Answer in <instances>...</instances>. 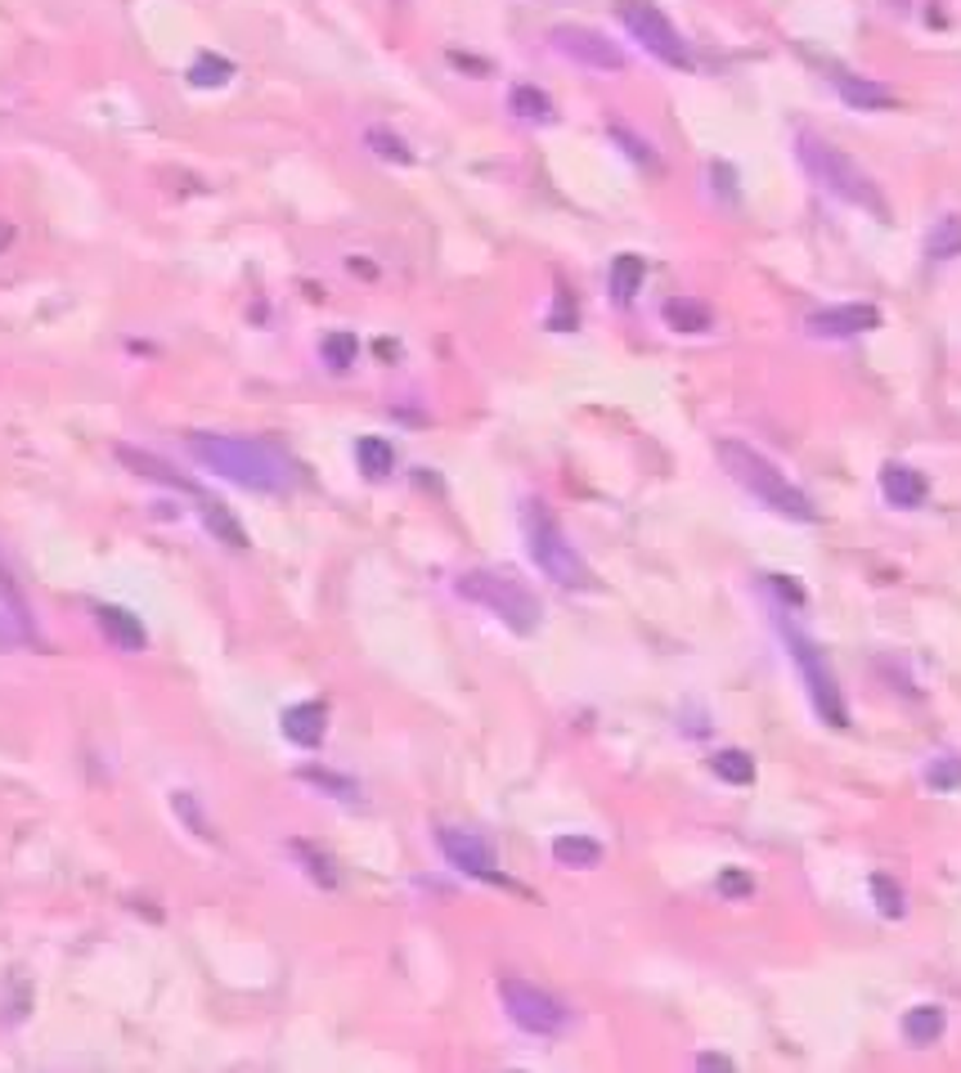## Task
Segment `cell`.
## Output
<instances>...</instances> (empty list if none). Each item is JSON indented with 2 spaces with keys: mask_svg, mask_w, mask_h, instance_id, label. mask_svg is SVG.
I'll use <instances>...</instances> for the list:
<instances>
[{
  "mask_svg": "<svg viewBox=\"0 0 961 1073\" xmlns=\"http://www.w3.org/2000/svg\"><path fill=\"white\" fill-rule=\"evenodd\" d=\"M611 140H616V144H624V153L634 157V162H643V166H656V153H652V144H643L638 136H629L624 126H611Z\"/></svg>",
  "mask_w": 961,
  "mask_h": 1073,
  "instance_id": "35",
  "label": "cell"
},
{
  "mask_svg": "<svg viewBox=\"0 0 961 1073\" xmlns=\"http://www.w3.org/2000/svg\"><path fill=\"white\" fill-rule=\"evenodd\" d=\"M719 463H723V472L733 477L742 490H750L764 508H773L777 517H791V521H818V508H813V498L795 485L782 467L773 463V458H764L755 445H746V441H719Z\"/></svg>",
  "mask_w": 961,
  "mask_h": 1073,
  "instance_id": "2",
  "label": "cell"
},
{
  "mask_svg": "<svg viewBox=\"0 0 961 1073\" xmlns=\"http://www.w3.org/2000/svg\"><path fill=\"white\" fill-rule=\"evenodd\" d=\"M296 778H302V782H311V786H319V791H328V795H333V799H359V786L351 782V778H338V773H328V768H302V773H296Z\"/></svg>",
  "mask_w": 961,
  "mask_h": 1073,
  "instance_id": "31",
  "label": "cell"
},
{
  "mask_svg": "<svg viewBox=\"0 0 961 1073\" xmlns=\"http://www.w3.org/2000/svg\"><path fill=\"white\" fill-rule=\"evenodd\" d=\"M500 1001H504V1011H508V1020L521 1028V1033H535V1037H557V1033H567L571 1028V1011H567V1001H557L553 993H544V988H535V984H526V980H500Z\"/></svg>",
  "mask_w": 961,
  "mask_h": 1073,
  "instance_id": "8",
  "label": "cell"
},
{
  "mask_svg": "<svg viewBox=\"0 0 961 1073\" xmlns=\"http://www.w3.org/2000/svg\"><path fill=\"white\" fill-rule=\"evenodd\" d=\"M319 351H324V364L342 374V368H351L355 355H359V338H355V332H346V328H342V332H328Z\"/></svg>",
  "mask_w": 961,
  "mask_h": 1073,
  "instance_id": "29",
  "label": "cell"
},
{
  "mask_svg": "<svg viewBox=\"0 0 961 1073\" xmlns=\"http://www.w3.org/2000/svg\"><path fill=\"white\" fill-rule=\"evenodd\" d=\"M454 589H458V597H468V602H477V607H485L490 616H500L513 633H535L540 629V616H544L540 597L508 571H468V576H458Z\"/></svg>",
  "mask_w": 961,
  "mask_h": 1073,
  "instance_id": "5",
  "label": "cell"
},
{
  "mask_svg": "<svg viewBox=\"0 0 961 1073\" xmlns=\"http://www.w3.org/2000/svg\"><path fill=\"white\" fill-rule=\"evenodd\" d=\"M189 454L207 467V472L235 481L243 490L256 494H283L296 481V467L283 450H275L270 441H248V435H212L198 431L189 435Z\"/></svg>",
  "mask_w": 961,
  "mask_h": 1073,
  "instance_id": "1",
  "label": "cell"
},
{
  "mask_svg": "<svg viewBox=\"0 0 961 1073\" xmlns=\"http://www.w3.org/2000/svg\"><path fill=\"white\" fill-rule=\"evenodd\" d=\"M292 854L306 862V871H311V876H315L324 889H333V885H338V871H333V862H328L319 849H311L306 841H292Z\"/></svg>",
  "mask_w": 961,
  "mask_h": 1073,
  "instance_id": "33",
  "label": "cell"
},
{
  "mask_svg": "<svg viewBox=\"0 0 961 1073\" xmlns=\"http://www.w3.org/2000/svg\"><path fill=\"white\" fill-rule=\"evenodd\" d=\"M925 786L931 791H957L961 786V755H939L925 768Z\"/></svg>",
  "mask_w": 961,
  "mask_h": 1073,
  "instance_id": "32",
  "label": "cell"
},
{
  "mask_svg": "<svg viewBox=\"0 0 961 1073\" xmlns=\"http://www.w3.org/2000/svg\"><path fill=\"white\" fill-rule=\"evenodd\" d=\"M94 620H99V633H104V639H109L117 652L136 656V652L149 647L144 620H140L136 611H126V607H94Z\"/></svg>",
  "mask_w": 961,
  "mask_h": 1073,
  "instance_id": "14",
  "label": "cell"
},
{
  "mask_svg": "<svg viewBox=\"0 0 961 1073\" xmlns=\"http://www.w3.org/2000/svg\"><path fill=\"white\" fill-rule=\"evenodd\" d=\"M548 41L557 54H567L571 63H580V68H593V73H624V50L603 37L598 27H580V23H561L548 31Z\"/></svg>",
  "mask_w": 961,
  "mask_h": 1073,
  "instance_id": "9",
  "label": "cell"
},
{
  "mask_svg": "<svg viewBox=\"0 0 961 1073\" xmlns=\"http://www.w3.org/2000/svg\"><path fill=\"white\" fill-rule=\"evenodd\" d=\"M925 252H931V261L957 256V252H961V216H944V220L931 229V239H925Z\"/></svg>",
  "mask_w": 961,
  "mask_h": 1073,
  "instance_id": "26",
  "label": "cell"
},
{
  "mask_svg": "<svg viewBox=\"0 0 961 1073\" xmlns=\"http://www.w3.org/2000/svg\"><path fill=\"white\" fill-rule=\"evenodd\" d=\"M521 530H526V548L535 557V566L561 589H593V571L589 561L576 553V544L561 534V526L553 521V513L540 498H530L521 508Z\"/></svg>",
  "mask_w": 961,
  "mask_h": 1073,
  "instance_id": "4",
  "label": "cell"
},
{
  "mask_svg": "<svg viewBox=\"0 0 961 1073\" xmlns=\"http://www.w3.org/2000/svg\"><path fill=\"white\" fill-rule=\"evenodd\" d=\"M117 458L130 467L136 477H144V481H162V485H172V490H185V494H198V485L193 481H185L176 467H167L157 454H149V450H136V445H117Z\"/></svg>",
  "mask_w": 961,
  "mask_h": 1073,
  "instance_id": "16",
  "label": "cell"
},
{
  "mask_svg": "<svg viewBox=\"0 0 961 1073\" xmlns=\"http://www.w3.org/2000/svg\"><path fill=\"white\" fill-rule=\"evenodd\" d=\"M795 157H800V166L813 176V185H822L826 193H836L840 203L863 207V212H872V216H881V220L889 216V207H885V198H881L876 180H872L849 153H840L832 140L813 136V130H800V136H795Z\"/></svg>",
  "mask_w": 961,
  "mask_h": 1073,
  "instance_id": "3",
  "label": "cell"
},
{
  "mask_svg": "<svg viewBox=\"0 0 961 1073\" xmlns=\"http://www.w3.org/2000/svg\"><path fill=\"white\" fill-rule=\"evenodd\" d=\"M660 315H666V324H670L674 332H706V328H710L706 301H692V296H670Z\"/></svg>",
  "mask_w": 961,
  "mask_h": 1073,
  "instance_id": "21",
  "label": "cell"
},
{
  "mask_svg": "<svg viewBox=\"0 0 961 1073\" xmlns=\"http://www.w3.org/2000/svg\"><path fill=\"white\" fill-rule=\"evenodd\" d=\"M508 109H513L521 122H553V99H548L540 86H513Z\"/></svg>",
  "mask_w": 961,
  "mask_h": 1073,
  "instance_id": "22",
  "label": "cell"
},
{
  "mask_svg": "<svg viewBox=\"0 0 961 1073\" xmlns=\"http://www.w3.org/2000/svg\"><path fill=\"white\" fill-rule=\"evenodd\" d=\"M777 633H782V643L791 647V660L800 665V674H805V687H809V700H813L818 719L832 723V728H845L849 715H845L840 683H836V674H832V660H826L822 647H818L791 616H782V611H777Z\"/></svg>",
  "mask_w": 961,
  "mask_h": 1073,
  "instance_id": "6",
  "label": "cell"
},
{
  "mask_svg": "<svg viewBox=\"0 0 961 1073\" xmlns=\"http://www.w3.org/2000/svg\"><path fill=\"white\" fill-rule=\"evenodd\" d=\"M0 602H5V611L31 633V611H27V597H23V589H18V580H14V571H10V561L0 557Z\"/></svg>",
  "mask_w": 961,
  "mask_h": 1073,
  "instance_id": "28",
  "label": "cell"
},
{
  "mask_svg": "<svg viewBox=\"0 0 961 1073\" xmlns=\"http://www.w3.org/2000/svg\"><path fill=\"white\" fill-rule=\"evenodd\" d=\"M203 521H207V530L216 534L220 544H229V548H248V534H243V526H239L235 517H229V513L220 508V503H207V498H203Z\"/></svg>",
  "mask_w": 961,
  "mask_h": 1073,
  "instance_id": "25",
  "label": "cell"
},
{
  "mask_svg": "<svg viewBox=\"0 0 961 1073\" xmlns=\"http://www.w3.org/2000/svg\"><path fill=\"white\" fill-rule=\"evenodd\" d=\"M881 494H885V503L889 508H921L925 503V494H931V481H925L916 467H908V463H885L881 467Z\"/></svg>",
  "mask_w": 961,
  "mask_h": 1073,
  "instance_id": "12",
  "label": "cell"
},
{
  "mask_svg": "<svg viewBox=\"0 0 961 1073\" xmlns=\"http://www.w3.org/2000/svg\"><path fill=\"white\" fill-rule=\"evenodd\" d=\"M809 338H822V342H845V338H858V332H872L881 328V311L868 306V301H849V306H826V311H813L809 315Z\"/></svg>",
  "mask_w": 961,
  "mask_h": 1073,
  "instance_id": "11",
  "label": "cell"
},
{
  "mask_svg": "<svg viewBox=\"0 0 961 1073\" xmlns=\"http://www.w3.org/2000/svg\"><path fill=\"white\" fill-rule=\"evenodd\" d=\"M643 279H647V261H643V256L620 252V256L611 261V296L620 301V306H629V301L638 296Z\"/></svg>",
  "mask_w": 961,
  "mask_h": 1073,
  "instance_id": "17",
  "label": "cell"
},
{
  "mask_svg": "<svg viewBox=\"0 0 961 1073\" xmlns=\"http://www.w3.org/2000/svg\"><path fill=\"white\" fill-rule=\"evenodd\" d=\"M719 889L737 898V894H750L755 885H750V876H746V871H723V876H719Z\"/></svg>",
  "mask_w": 961,
  "mask_h": 1073,
  "instance_id": "37",
  "label": "cell"
},
{
  "mask_svg": "<svg viewBox=\"0 0 961 1073\" xmlns=\"http://www.w3.org/2000/svg\"><path fill=\"white\" fill-rule=\"evenodd\" d=\"M944 1011L939 1006H912V1011L903 1015V1037L912 1047H935L939 1037H944Z\"/></svg>",
  "mask_w": 961,
  "mask_h": 1073,
  "instance_id": "18",
  "label": "cell"
},
{
  "mask_svg": "<svg viewBox=\"0 0 961 1073\" xmlns=\"http://www.w3.org/2000/svg\"><path fill=\"white\" fill-rule=\"evenodd\" d=\"M10 243H14V225H10V220H0V252H5Z\"/></svg>",
  "mask_w": 961,
  "mask_h": 1073,
  "instance_id": "39",
  "label": "cell"
},
{
  "mask_svg": "<svg viewBox=\"0 0 961 1073\" xmlns=\"http://www.w3.org/2000/svg\"><path fill=\"white\" fill-rule=\"evenodd\" d=\"M710 768H715V778L728 782V786H750L755 782V759L746 750H719L710 759Z\"/></svg>",
  "mask_w": 961,
  "mask_h": 1073,
  "instance_id": "23",
  "label": "cell"
},
{
  "mask_svg": "<svg viewBox=\"0 0 961 1073\" xmlns=\"http://www.w3.org/2000/svg\"><path fill=\"white\" fill-rule=\"evenodd\" d=\"M355 463H359V472L369 481H382L395 467V450H391V441H382V435H359L355 441Z\"/></svg>",
  "mask_w": 961,
  "mask_h": 1073,
  "instance_id": "20",
  "label": "cell"
},
{
  "mask_svg": "<svg viewBox=\"0 0 961 1073\" xmlns=\"http://www.w3.org/2000/svg\"><path fill=\"white\" fill-rule=\"evenodd\" d=\"M172 809H176V818L198 835V841H216V831H212V822H207V813H203V804H198L189 791H176V795H172Z\"/></svg>",
  "mask_w": 961,
  "mask_h": 1073,
  "instance_id": "27",
  "label": "cell"
},
{
  "mask_svg": "<svg viewBox=\"0 0 961 1073\" xmlns=\"http://www.w3.org/2000/svg\"><path fill=\"white\" fill-rule=\"evenodd\" d=\"M836 94L845 99L849 109L858 113H881V109H899V94H894L889 86H881L876 77H858V73H836L832 77Z\"/></svg>",
  "mask_w": 961,
  "mask_h": 1073,
  "instance_id": "13",
  "label": "cell"
},
{
  "mask_svg": "<svg viewBox=\"0 0 961 1073\" xmlns=\"http://www.w3.org/2000/svg\"><path fill=\"white\" fill-rule=\"evenodd\" d=\"M229 77H235V63L220 59V54H198V59L189 63V81H193L198 90H216V86H225Z\"/></svg>",
  "mask_w": 961,
  "mask_h": 1073,
  "instance_id": "24",
  "label": "cell"
},
{
  "mask_svg": "<svg viewBox=\"0 0 961 1073\" xmlns=\"http://www.w3.org/2000/svg\"><path fill=\"white\" fill-rule=\"evenodd\" d=\"M364 144H369V149H374L378 157L395 162V166H409V162H414L409 144H405L401 136H391V130H382V126H369V136H364Z\"/></svg>",
  "mask_w": 961,
  "mask_h": 1073,
  "instance_id": "30",
  "label": "cell"
},
{
  "mask_svg": "<svg viewBox=\"0 0 961 1073\" xmlns=\"http://www.w3.org/2000/svg\"><path fill=\"white\" fill-rule=\"evenodd\" d=\"M553 858L561 867H576V871H589L603 862V845L593 841V835H557L553 841Z\"/></svg>",
  "mask_w": 961,
  "mask_h": 1073,
  "instance_id": "19",
  "label": "cell"
},
{
  "mask_svg": "<svg viewBox=\"0 0 961 1073\" xmlns=\"http://www.w3.org/2000/svg\"><path fill=\"white\" fill-rule=\"evenodd\" d=\"M872 898H876V908L885 917H903L908 912V898H903L899 881H889V876H872Z\"/></svg>",
  "mask_w": 961,
  "mask_h": 1073,
  "instance_id": "34",
  "label": "cell"
},
{
  "mask_svg": "<svg viewBox=\"0 0 961 1073\" xmlns=\"http://www.w3.org/2000/svg\"><path fill=\"white\" fill-rule=\"evenodd\" d=\"M616 18L624 23V31L634 37L652 59H660V63H670V68H679V73H692L697 68V59H692V50H687V41H683V31L660 14V5H652V0H620L616 5Z\"/></svg>",
  "mask_w": 961,
  "mask_h": 1073,
  "instance_id": "7",
  "label": "cell"
},
{
  "mask_svg": "<svg viewBox=\"0 0 961 1073\" xmlns=\"http://www.w3.org/2000/svg\"><path fill=\"white\" fill-rule=\"evenodd\" d=\"M18 639H31V633L14 620V616H5V611H0V647H14Z\"/></svg>",
  "mask_w": 961,
  "mask_h": 1073,
  "instance_id": "36",
  "label": "cell"
},
{
  "mask_svg": "<svg viewBox=\"0 0 961 1073\" xmlns=\"http://www.w3.org/2000/svg\"><path fill=\"white\" fill-rule=\"evenodd\" d=\"M279 728H283V736H288L292 746L315 750L324 742V732H328V710L319 706V700H302V706H288L283 710Z\"/></svg>",
  "mask_w": 961,
  "mask_h": 1073,
  "instance_id": "15",
  "label": "cell"
},
{
  "mask_svg": "<svg viewBox=\"0 0 961 1073\" xmlns=\"http://www.w3.org/2000/svg\"><path fill=\"white\" fill-rule=\"evenodd\" d=\"M697 1069H733V1064H728L723 1056H701V1060H697Z\"/></svg>",
  "mask_w": 961,
  "mask_h": 1073,
  "instance_id": "38",
  "label": "cell"
},
{
  "mask_svg": "<svg viewBox=\"0 0 961 1073\" xmlns=\"http://www.w3.org/2000/svg\"><path fill=\"white\" fill-rule=\"evenodd\" d=\"M437 845H441V854L450 858V867H458L463 876H472V881H490V885H508V876L500 871V862H494L490 845L481 841L477 831L441 826V831H437Z\"/></svg>",
  "mask_w": 961,
  "mask_h": 1073,
  "instance_id": "10",
  "label": "cell"
}]
</instances>
